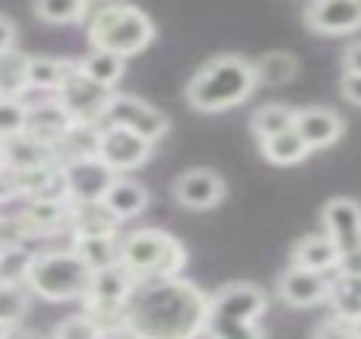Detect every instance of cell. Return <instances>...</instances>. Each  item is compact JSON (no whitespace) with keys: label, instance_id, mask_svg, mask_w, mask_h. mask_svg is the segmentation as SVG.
<instances>
[{"label":"cell","instance_id":"cell-10","mask_svg":"<svg viewBox=\"0 0 361 339\" xmlns=\"http://www.w3.org/2000/svg\"><path fill=\"white\" fill-rule=\"evenodd\" d=\"M152 156V143L143 137L124 130V127H105L102 124V143H99V159L114 171V175H127V171L146 165Z\"/></svg>","mask_w":361,"mask_h":339},{"label":"cell","instance_id":"cell-9","mask_svg":"<svg viewBox=\"0 0 361 339\" xmlns=\"http://www.w3.org/2000/svg\"><path fill=\"white\" fill-rule=\"evenodd\" d=\"M111 95H114L111 89L92 82L80 70V63H76L73 73L63 80L57 99H61V105L67 108V114L73 121H82V124H102V118H105V108H108V101H111Z\"/></svg>","mask_w":361,"mask_h":339},{"label":"cell","instance_id":"cell-31","mask_svg":"<svg viewBox=\"0 0 361 339\" xmlns=\"http://www.w3.org/2000/svg\"><path fill=\"white\" fill-rule=\"evenodd\" d=\"M29 311V285H0V323L16 327Z\"/></svg>","mask_w":361,"mask_h":339},{"label":"cell","instance_id":"cell-2","mask_svg":"<svg viewBox=\"0 0 361 339\" xmlns=\"http://www.w3.org/2000/svg\"><path fill=\"white\" fill-rule=\"evenodd\" d=\"M257 86V73L254 63L241 54H219L209 57L197 73L190 76L184 95L190 101V108L206 114L225 111V108H235L254 92Z\"/></svg>","mask_w":361,"mask_h":339},{"label":"cell","instance_id":"cell-21","mask_svg":"<svg viewBox=\"0 0 361 339\" xmlns=\"http://www.w3.org/2000/svg\"><path fill=\"white\" fill-rule=\"evenodd\" d=\"M73 251L92 273L121 264V235H99V238H73Z\"/></svg>","mask_w":361,"mask_h":339},{"label":"cell","instance_id":"cell-27","mask_svg":"<svg viewBox=\"0 0 361 339\" xmlns=\"http://www.w3.org/2000/svg\"><path fill=\"white\" fill-rule=\"evenodd\" d=\"M330 302L336 308V317L358 323L361 321V276H339L330 283Z\"/></svg>","mask_w":361,"mask_h":339},{"label":"cell","instance_id":"cell-23","mask_svg":"<svg viewBox=\"0 0 361 339\" xmlns=\"http://www.w3.org/2000/svg\"><path fill=\"white\" fill-rule=\"evenodd\" d=\"M295 114H298V108L286 105V101H267V105L254 108V114H250V130H254V137L263 143V140L295 127Z\"/></svg>","mask_w":361,"mask_h":339},{"label":"cell","instance_id":"cell-26","mask_svg":"<svg viewBox=\"0 0 361 339\" xmlns=\"http://www.w3.org/2000/svg\"><path fill=\"white\" fill-rule=\"evenodd\" d=\"M257 82H269V86H282V82L295 80L298 73V57L288 51H267L263 57L254 61Z\"/></svg>","mask_w":361,"mask_h":339},{"label":"cell","instance_id":"cell-1","mask_svg":"<svg viewBox=\"0 0 361 339\" xmlns=\"http://www.w3.org/2000/svg\"><path fill=\"white\" fill-rule=\"evenodd\" d=\"M206 314L209 295L190 279H146L124 304V330L133 339H197Z\"/></svg>","mask_w":361,"mask_h":339},{"label":"cell","instance_id":"cell-25","mask_svg":"<svg viewBox=\"0 0 361 339\" xmlns=\"http://www.w3.org/2000/svg\"><path fill=\"white\" fill-rule=\"evenodd\" d=\"M32 264H35V251L29 245H4L0 247V285H25Z\"/></svg>","mask_w":361,"mask_h":339},{"label":"cell","instance_id":"cell-3","mask_svg":"<svg viewBox=\"0 0 361 339\" xmlns=\"http://www.w3.org/2000/svg\"><path fill=\"white\" fill-rule=\"evenodd\" d=\"M267 314V292L254 283H228L209 295L206 339H263L260 317Z\"/></svg>","mask_w":361,"mask_h":339},{"label":"cell","instance_id":"cell-35","mask_svg":"<svg viewBox=\"0 0 361 339\" xmlns=\"http://www.w3.org/2000/svg\"><path fill=\"white\" fill-rule=\"evenodd\" d=\"M339 276H361V247L358 251H349L339 257V266H336Z\"/></svg>","mask_w":361,"mask_h":339},{"label":"cell","instance_id":"cell-22","mask_svg":"<svg viewBox=\"0 0 361 339\" xmlns=\"http://www.w3.org/2000/svg\"><path fill=\"white\" fill-rule=\"evenodd\" d=\"M29 54L4 51L0 54V99H25L29 95Z\"/></svg>","mask_w":361,"mask_h":339},{"label":"cell","instance_id":"cell-32","mask_svg":"<svg viewBox=\"0 0 361 339\" xmlns=\"http://www.w3.org/2000/svg\"><path fill=\"white\" fill-rule=\"evenodd\" d=\"M51 339H105V330H102L99 323L86 314V311H82V314L63 317V321L54 327Z\"/></svg>","mask_w":361,"mask_h":339},{"label":"cell","instance_id":"cell-33","mask_svg":"<svg viewBox=\"0 0 361 339\" xmlns=\"http://www.w3.org/2000/svg\"><path fill=\"white\" fill-rule=\"evenodd\" d=\"M314 339H358L355 333V323L352 321H343V317H336V321H324L317 327V333Z\"/></svg>","mask_w":361,"mask_h":339},{"label":"cell","instance_id":"cell-30","mask_svg":"<svg viewBox=\"0 0 361 339\" xmlns=\"http://www.w3.org/2000/svg\"><path fill=\"white\" fill-rule=\"evenodd\" d=\"M25 121H29V111L23 99H0V140L4 143L25 137Z\"/></svg>","mask_w":361,"mask_h":339},{"label":"cell","instance_id":"cell-11","mask_svg":"<svg viewBox=\"0 0 361 339\" xmlns=\"http://www.w3.org/2000/svg\"><path fill=\"white\" fill-rule=\"evenodd\" d=\"M324 232L339 247V257L361 247V203L352 197H333L324 203Z\"/></svg>","mask_w":361,"mask_h":339},{"label":"cell","instance_id":"cell-18","mask_svg":"<svg viewBox=\"0 0 361 339\" xmlns=\"http://www.w3.org/2000/svg\"><path fill=\"white\" fill-rule=\"evenodd\" d=\"M121 219L105 203H82L70 207V238H99V235H118Z\"/></svg>","mask_w":361,"mask_h":339},{"label":"cell","instance_id":"cell-28","mask_svg":"<svg viewBox=\"0 0 361 339\" xmlns=\"http://www.w3.org/2000/svg\"><path fill=\"white\" fill-rule=\"evenodd\" d=\"M80 70L92 82H99V86L114 89L118 86V80L124 76V57L108 54V51H92L89 57H82L80 61Z\"/></svg>","mask_w":361,"mask_h":339},{"label":"cell","instance_id":"cell-38","mask_svg":"<svg viewBox=\"0 0 361 339\" xmlns=\"http://www.w3.org/2000/svg\"><path fill=\"white\" fill-rule=\"evenodd\" d=\"M4 339H44V336L32 333V330H25V327H10V330H6V336H4Z\"/></svg>","mask_w":361,"mask_h":339},{"label":"cell","instance_id":"cell-29","mask_svg":"<svg viewBox=\"0 0 361 339\" xmlns=\"http://www.w3.org/2000/svg\"><path fill=\"white\" fill-rule=\"evenodd\" d=\"M92 6H86L82 0H42L35 4V16L48 25H70L80 23V19L89 16Z\"/></svg>","mask_w":361,"mask_h":339},{"label":"cell","instance_id":"cell-40","mask_svg":"<svg viewBox=\"0 0 361 339\" xmlns=\"http://www.w3.org/2000/svg\"><path fill=\"white\" fill-rule=\"evenodd\" d=\"M6 330H10V327H4V323H0V339H4V336H6Z\"/></svg>","mask_w":361,"mask_h":339},{"label":"cell","instance_id":"cell-13","mask_svg":"<svg viewBox=\"0 0 361 339\" xmlns=\"http://www.w3.org/2000/svg\"><path fill=\"white\" fill-rule=\"evenodd\" d=\"M305 23L320 35H345L361 29V0H314L305 6Z\"/></svg>","mask_w":361,"mask_h":339},{"label":"cell","instance_id":"cell-16","mask_svg":"<svg viewBox=\"0 0 361 339\" xmlns=\"http://www.w3.org/2000/svg\"><path fill=\"white\" fill-rule=\"evenodd\" d=\"M25 111H29V121H25V133L42 143L54 146L63 140V133L73 127V118L67 114V108L61 105V99H48V101H25Z\"/></svg>","mask_w":361,"mask_h":339},{"label":"cell","instance_id":"cell-20","mask_svg":"<svg viewBox=\"0 0 361 339\" xmlns=\"http://www.w3.org/2000/svg\"><path fill=\"white\" fill-rule=\"evenodd\" d=\"M76 63L63 61V57H51V54H38L29 61V92H51L57 95L70 73H73Z\"/></svg>","mask_w":361,"mask_h":339},{"label":"cell","instance_id":"cell-37","mask_svg":"<svg viewBox=\"0 0 361 339\" xmlns=\"http://www.w3.org/2000/svg\"><path fill=\"white\" fill-rule=\"evenodd\" d=\"M343 73H361V42H352L343 51Z\"/></svg>","mask_w":361,"mask_h":339},{"label":"cell","instance_id":"cell-12","mask_svg":"<svg viewBox=\"0 0 361 339\" xmlns=\"http://www.w3.org/2000/svg\"><path fill=\"white\" fill-rule=\"evenodd\" d=\"M171 190L184 209H212L225 197V178L212 168H187L175 178Z\"/></svg>","mask_w":361,"mask_h":339},{"label":"cell","instance_id":"cell-5","mask_svg":"<svg viewBox=\"0 0 361 339\" xmlns=\"http://www.w3.org/2000/svg\"><path fill=\"white\" fill-rule=\"evenodd\" d=\"M121 266L137 283L146 279H175L187 266L184 245L162 228H137L121 235Z\"/></svg>","mask_w":361,"mask_h":339},{"label":"cell","instance_id":"cell-6","mask_svg":"<svg viewBox=\"0 0 361 339\" xmlns=\"http://www.w3.org/2000/svg\"><path fill=\"white\" fill-rule=\"evenodd\" d=\"M89 283H92V270L82 264V257L73 247L35 254V264H32L29 279H25L29 292L57 304L73 302V298H86Z\"/></svg>","mask_w":361,"mask_h":339},{"label":"cell","instance_id":"cell-4","mask_svg":"<svg viewBox=\"0 0 361 339\" xmlns=\"http://www.w3.org/2000/svg\"><path fill=\"white\" fill-rule=\"evenodd\" d=\"M86 35L92 51H108L127 61L149 48L156 38V25L133 4H102L89 10Z\"/></svg>","mask_w":361,"mask_h":339},{"label":"cell","instance_id":"cell-24","mask_svg":"<svg viewBox=\"0 0 361 339\" xmlns=\"http://www.w3.org/2000/svg\"><path fill=\"white\" fill-rule=\"evenodd\" d=\"M260 152H263V159L273 165H295V162H301V159H307L311 149H307V143L301 140V133L295 130V127H288V130L263 140Z\"/></svg>","mask_w":361,"mask_h":339},{"label":"cell","instance_id":"cell-34","mask_svg":"<svg viewBox=\"0 0 361 339\" xmlns=\"http://www.w3.org/2000/svg\"><path fill=\"white\" fill-rule=\"evenodd\" d=\"M339 92H343L349 101L361 105V73H343V80H339Z\"/></svg>","mask_w":361,"mask_h":339},{"label":"cell","instance_id":"cell-17","mask_svg":"<svg viewBox=\"0 0 361 339\" xmlns=\"http://www.w3.org/2000/svg\"><path fill=\"white\" fill-rule=\"evenodd\" d=\"M292 266L301 270H314V273H326L339 266V247L333 245V238L326 232L317 235H305L292 245Z\"/></svg>","mask_w":361,"mask_h":339},{"label":"cell","instance_id":"cell-14","mask_svg":"<svg viewBox=\"0 0 361 339\" xmlns=\"http://www.w3.org/2000/svg\"><path fill=\"white\" fill-rule=\"evenodd\" d=\"M295 130L301 133L307 149H324L343 137L345 121L326 105H307L298 108V114H295Z\"/></svg>","mask_w":361,"mask_h":339},{"label":"cell","instance_id":"cell-7","mask_svg":"<svg viewBox=\"0 0 361 339\" xmlns=\"http://www.w3.org/2000/svg\"><path fill=\"white\" fill-rule=\"evenodd\" d=\"M102 124L105 127H124V130L137 133V137H143L146 143L156 146L159 140L169 133L171 121H169V114H165L162 108L149 105V101L140 99V95L114 92L111 101H108V108H105Z\"/></svg>","mask_w":361,"mask_h":339},{"label":"cell","instance_id":"cell-8","mask_svg":"<svg viewBox=\"0 0 361 339\" xmlns=\"http://www.w3.org/2000/svg\"><path fill=\"white\" fill-rule=\"evenodd\" d=\"M63 178V200L70 207H82V203H102L108 187L114 184V171L108 168L102 159H70L61 165Z\"/></svg>","mask_w":361,"mask_h":339},{"label":"cell","instance_id":"cell-19","mask_svg":"<svg viewBox=\"0 0 361 339\" xmlns=\"http://www.w3.org/2000/svg\"><path fill=\"white\" fill-rule=\"evenodd\" d=\"M102 203H105V207L111 209L121 222H124V219L140 216L146 207H149V190H146L137 178L118 175V178H114V184L108 187V194H105V200H102Z\"/></svg>","mask_w":361,"mask_h":339},{"label":"cell","instance_id":"cell-15","mask_svg":"<svg viewBox=\"0 0 361 339\" xmlns=\"http://www.w3.org/2000/svg\"><path fill=\"white\" fill-rule=\"evenodd\" d=\"M279 298L292 308H311V304L330 298V279L324 273L301 270V266H288L279 276Z\"/></svg>","mask_w":361,"mask_h":339},{"label":"cell","instance_id":"cell-39","mask_svg":"<svg viewBox=\"0 0 361 339\" xmlns=\"http://www.w3.org/2000/svg\"><path fill=\"white\" fill-rule=\"evenodd\" d=\"M4 168H6V143L0 140V171H4Z\"/></svg>","mask_w":361,"mask_h":339},{"label":"cell","instance_id":"cell-36","mask_svg":"<svg viewBox=\"0 0 361 339\" xmlns=\"http://www.w3.org/2000/svg\"><path fill=\"white\" fill-rule=\"evenodd\" d=\"M13 44H16V23L0 13V54H4V51H13Z\"/></svg>","mask_w":361,"mask_h":339}]
</instances>
